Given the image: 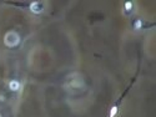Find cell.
<instances>
[{
	"label": "cell",
	"mask_w": 156,
	"mask_h": 117,
	"mask_svg": "<svg viewBox=\"0 0 156 117\" xmlns=\"http://www.w3.org/2000/svg\"><path fill=\"white\" fill-rule=\"evenodd\" d=\"M0 117H3V115H2V112H0Z\"/></svg>",
	"instance_id": "obj_6"
},
{
	"label": "cell",
	"mask_w": 156,
	"mask_h": 117,
	"mask_svg": "<svg viewBox=\"0 0 156 117\" xmlns=\"http://www.w3.org/2000/svg\"><path fill=\"white\" fill-rule=\"evenodd\" d=\"M116 113H118V107L114 106V107L111 108V111H110V117H115Z\"/></svg>",
	"instance_id": "obj_4"
},
{
	"label": "cell",
	"mask_w": 156,
	"mask_h": 117,
	"mask_svg": "<svg viewBox=\"0 0 156 117\" xmlns=\"http://www.w3.org/2000/svg\"><path fill=\"white\" fill-rule=\"evenodd\" d=\"M131 5H133V4L130 3V2L126 3V4H125V9H126V10H130V9H131Z\"/></svg>",
	"instance_id": "obj_5"
},
{
	"label": "cell",
	"mask_w": 156,
	"mask_h": 117,
	"mask_svg": "<svg viewBox=\"0 0 156 117\" xmlns=\"http://www.w3.org/2000/svg\"><path fill=\"white\" fill-rule=\"evenodd\" d=\"M9 87H10L11 91H18V90L20 88V84H19L16 80H12V81H10Z\"/></svg>",
	"instance_id": "obj_3"
},
{
	"label": "cell",
	"mask_w": 156,
	"mask_h": 117,
	"mask_svg": "<svg viewBox=\"0 0 156 117\" xmlns=\"http://www.w3.org/2000/svg\"><path fill=\"white\" fill-rule=\"evenodd\" d=\"M85 87V80L79 72L70 74L65 81V88L69 91H79Z\"/></svg>",
	"instance_id": "obj_1"
},
{
	"label": "cell",
	"mask_w": 156,
	"mask_h": 117,
	"mask_svg": "<svg viewBox=\"0 0 156 117\" xmlns=\"http://www.w3.org/2000/svg\"><path fill=\"white\" fill-rule=\"evenodd\" d=\"M20 43V36L15 31H8L4 36V44L8 47H15Z\"/></svg>",
	"instance_id": "obj_2"
}]
</instances>
